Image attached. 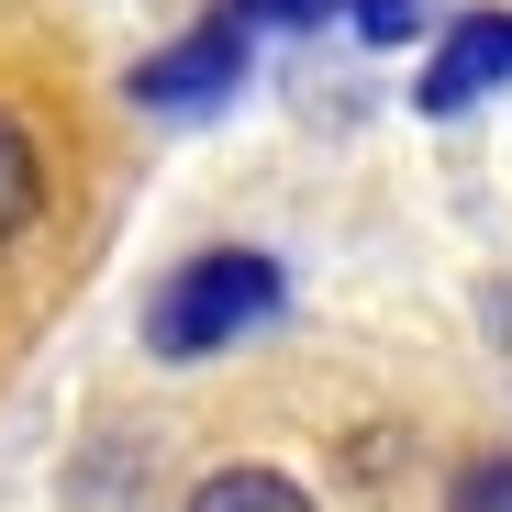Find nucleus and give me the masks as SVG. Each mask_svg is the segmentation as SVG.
Masks as SVG:
<instances>
[{
    "label": "nucleus",
    "mask_w": 512,
    "mask_h": 512,
    "mask_svg": "<svg viewBox=\"0 0 512 512\" xmlns=\"http://www.w3.org/2000/svg\"><path fill=\"white\" fill-rule=\"evenodd\" d=\"M279 312H290V268H279V256H256V245H212V256H190V268L156 279V301H145V346L190 368V357H223L234 334L279 323Z\"/></svg>",
    "instance_id": "1"
},
{
    "label": "nucleus",
    "mask_w": 512,
    "mask_h": 512,
    "mask_svg": "<svg viewBox=\"0 0 512 512\" xmlns=\"http://www.w3.org/2000/svg\"><path fill=\"white\" fill-rule=\"evenodd\" d=\"M245 56H256V34L234 23V12H212V23H190L179 45H156L123 90H134V112H167V123H201V112H223L234 90H245Z\"/></svg>",
    "instance_id": "2"
},
{
    "label": "nucleus",
    "mask_w": 512,
    "mask_h": 512,
    "mask_svg": "<svg viewBox=\"0 0 512 512\" xmlns=\"http://www.w3.org/2000/svg\"><path fill=\"white\" fill-rule=\"evenodd\" d=\"M490 90H512V12L446 23V45L423 56V78H412V112H423V123H457V112H479Z\"/></svg>",
    "instance_id": "3"
},
{
    "label": "nucleus",
    "mask_w": 512,
    "mask_h": 512,
    "mask_svg": "<svg viewBox=\"0 0 512 512\" xmlns=\"http://www.w3.org/2000/svg\"><path fill=\"white\" fill-rule=\"evenodd\" d=\"M34 212H45V145H34L23 112H0V245H12Z\"/></svg>",
    "instance_id": "4"
},
{
    "label": "nucleus",
    "mask_w": 512,
    "mask_h": 512,
    "mask_svg": "<svg viewBox=\"0 0 512 512\" xmlns=\"http://www.w3.org/2000/svg\"><path fill=\"white\" fill-rule=\"evenodd\" d=\"M190 512H323L290 468H212L201 490H190Z\"/></svg>",
    "instance_id": "5"
},
{
    "label": "nucleus",
    "mask_w": 512,
    "mask_h": 512,
    "mask_svg": "<svg viewBox=\"0 0 512 512\" xmlns=\"http://www.w3.org/2000/svg\"><path fill=\"white\" fill-rule=\"evenodd\" d=\"M446 512H512V446H479V457L446 479Z\"/></svg>",
    "instance_id": "6"
},
{
    "label": "nucleus",
    "mask_w": 512,
    "mask_h": 512,
    "mask_svg": "<svg viewBox=\"0 0 512 512\" xmlns=\"http://www.w3.org/2000/svg\"><path fill=\"white\" fill-rule=\"evenodd\" d=\"M223 12L245 34H323V23H346V0H223Z\"/></svg>",
    "instance_id": "7"
},
{
    "label": "nucleus",
    "mask_w": 512,
    "mask_h": 512,
    "mask_svg": "<svg viewBox=\"0 0 512 512\" xmlns=\"http://www.w3.org/2000/svg\"><path fill=\"white\" fill-rule=\"evenodd\" d=\"M346 23H357L368 45H412V23H423V0H346Z\"/></svg>",
    "instance_id": "8"
}]
</instances>
